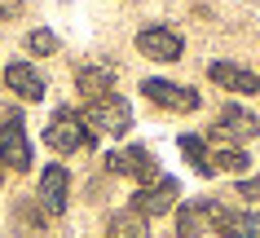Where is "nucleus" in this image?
Returning a JSON list of instances; mask_svg holds the SVG:
<instances>
[{"instance_id":"nucleus-9","label":"nucleus","mask_w":260,"mask_h":238,"mask_svg":"<svg viewBox=\"0 0 260 238\" xmlns=\"http://www.w3.org/2000/svg\"><path fill=\"white\" fill-rule=\"evenodd\" d=\"M216 212H220V203H212V198L181 203V208H177V234H181V238H199V234H207V229L216 225Z\"/></svg>"},{"instance_id":"nucleus-1","label":"nucleus","mask_w":260,"mask_h":238,"mask_svg":"<svg viewBox=\"0 0 260 238\" xmlns=\"http://www.w3.org/2000/svg\"><path fill=\"white\" fill-rule=\"evenodd\" d=\"M80 119L88 128H97V132H106V137H123V132L133 128V106H128L119 93H106V97H93V101H88Z\"/></svg>"},{"instance_id":"nucleus-14","label":"nucleus","mask_w":260,"mask_h":238,"mask_svg":"<svg viewBox=\"0 0 260 238\" xmlns=\"http://www.w3.org/2000/svg\"><path fill=\"white\" fill-rule=\"evenodd\" d=\"M75 88H80L88 101H93V97H106L110 88H115V71L102 66V62H93V66H80V71H75Z\"/></svg>"},{"instance_id":"nucleus-12","label":"nucleus","mask_w":260,"mask_h":238,"mask_svg":"<svg viewBox=\"0 0 260 238\" xmlns=\"http://www.w3.org/2000/svg\"><path fill=\"white\" fill-rule=\"evenodd\" d=\"M207 75H212L220 88L243 93V97L260 93V75H256V71H247V66H234V62H212V66H207Z\"/></svg>"},{"instance_id":"nucleus-11","label":"nucleus","mask_w":260,"mask_h":238,"mask_svg":"<svg viewBox=\"0 0 260 238\" xmlns=\"http://www.w3.org/2000/svg\"><path fill=\"white\" fill-rule=\"evenodd\" d=\"M5 84H9V93H18L22 101H40L44 97V75L31 62H9L5 66Z\"/></svg>"},{"instance_id":"nucleus-18","label":"nucleus","mask_w":260,"mask_h":238,"mask_svg":"<svg viewBox=\"0 0 260 238\" xmlns=\"http://www.w3.org/2000/svg\"><path fill=\"white\" fill-rule=\"evenodd\" d=\"M14 229H22L27 238H36V234H44V216L31 208V203H18L14 208Z\"/></svg>"},{"instance_id":"nucleus-21","label":"nucleus","mask_w":260,"mask_h":238,"mask_svg":"<svg viewBox=\"0 0 260 238\" xmlns=\"http://www.w3.org/2000/svg\"><path fill=\"white\" fill-rule=\"evenodd\" d=\"M22 14V0H0V18H18Z\"/></svg>"},{"instance_id":"nucleus-15","label":"nucleus","mask_w":260,"mask_h":238,"mask_svg":"<svg viewBox=\"0 0 260 238\" xmlns=\"http://www.w3.org/2000/svg\"><path fill=\"white\" fill-rule=\"evenodd\" d=\"M106 234L110 238H150V225L133 208H123V212H110L106 216Z\"/></svg>"},{"instance_id":"nucleus-13","label":"nucleus","mask_w":260,"mask_h":238,"mask_svg":"<svg viewBox=\"0 0 260 238\" xmlns=\"http://www.w3.org/2000/svg\"><path fill=\"white\" fill-rule=\"evenodd\" d=\"M212 229L225 234V238H260V212H230L225 203H220Z\"/></svg>"},{"instance_id":"nucleus-16","label":"nucleus","mask_w":260,"mask_h":238,"mask_svg":"<svg viewBox=\"0 0 260 238\" xmlns=\"http://www.w3.org/2000/svg\"><path fill=\"white\" fill-rule=\"evenodd\" d=\"M181 154H185V159H190V168L199 172V177H212V159H207V141L203 137H194V132H185V137H181Z\"/></svg>"},{"instance_id":"nucleus-6","label":"nucleus","mask_w":260,"mask_h":238,"mask_svg":"<svg viewBox=\"0 0 260 238\" xmlns=\"http://www.w3.org/2000/svg\"><path fill=\"white\" fill-rule=\"evenodd\" d=\"M137 49L141 57H150V62H177L185 53V40H181V31L172 27H141L137 31Z\"/></svg>"},{"instance_id":"nucleus-22","label":"nucleus","mask_w":260,"mask_h":238,"mask_svg":"<svg viewBox=\"0 0 260 238\" xmlns=\"http://www.w3.org/2000/svg\"><path fill=\"white\" fill-rule=\"evenodd\" d=\"M0 177H5V172H0Z\"/></svg>"},{"instance_id":"nucleus-7","label":"nucleus","mask_w":260,"mask_h":238,"mask_svg":"<svg viewBox=\"0 0 260 238\" xmlns=\"http://www.w3.org/2000/svg\"><path fill=\"white\" fill-rule=\"evenodd\" d=\"M0 163L5 168H18V172L31 168V141H27L22 119H5L0 124Z\"/></svg>"},{"instance_id":"nucleus-10","label":"nucleus","mask_w":260,"mask_h":238,"mask_svg":"<svg viewBox=\"0 0 260 238\" xmlns=\"http://www.w3.org/2000/svg\"><path fill=\"white\" fill-rule=\"evenodd\" d=\"M212 132H216V137H225V141H251V137L260 132V119H256L251 111H243V106H225Z\"/></svg>"},{"instance_id":"nucleus-2","label":"nucleus","mask_w":260,"mask_h":238,"mask_svg":"<svg viewBox=\"0 0 260 238\" xmlns=\"http://www.w3.org/2000/svg\"><path fill=\"white\" fill-rule=\"evenodd\" d=\"M44 141L53 146L57 154H75L84 150V146H93V137H88V124H84L75 111H53V119H49V128H44Z\"/></svg>"},{"instance_id":"nucleus-8","label":"nucleus","mask_w":260,"mask_h":238,"mask_svg":"<svg viewBox=\"0 0 260 238\" xmlns=\"http://www.w3.org/2000/svg\"><path fill=\"white\" fill-rule=\"evenodd\" d=\"M67 190H71V177L62 163H49V168L40 172V212H49V216H62L67 212Z\"/></svg>"},{"instance_id":"nucleus-19","label":"nucleus","mask_w":260,"mask_h":238,"mask_svg":"<svg viewBox=\"0 0 260 238\" xmlns=\"http://www.w3.org/2000/svg\"><path fill=\"white\" fill-rule=\"evenodd\" d=\"M27 53H36V57H49V53H57V36L49 27H36L27 36Z\"/></svg>"},{"instance_id":"nucleus-5","label":"nucleus","mask_w":260,"mask_h":238,"mask_svg":"<svg viewBox=\"0 0 260 238\" xmlns=\"http://www.w3.org/2000/svg\"><path fill=\"white\" fill-rule=\"evenodd\" d=\"M141 93L154 101V106H164V111H177V115H190L203 106V97L185 84H172V80H141Z\"/></svg>"},{"instance_id":"nucleus-4","label":"nucleus","mask_w":260,"mask_h":238,"mask_svg":"<svg viewBox=\"0 0 260 238\" xmlns=\"http://www.w3.org/2000/svg\"><path fill=\"white\" fill-rule=\"evenodd\" d=\"M106 168H110V172H119V177H133V181H141V185L159 181V163H154V154L146 150V146L110 150V154H106Z\"/></svg>"},{"instance_id":"nucleus-3","label":"nucleus","mask_w":260,"mask_h":238,"mask_svg":"<svg viewBox=\"0 0 260 238\" xmlns=\"http://www.w3.org/2000/svg\"><path fill=\"white\" fill-rule=\"evenodd\" d=\"M177 198H181L177 177H159V181H150V185H137L133 212H137V216H164V212L177 208Z\"/></svg>"},{"instance_id":"nucleus-20","label":"nucleus","mask_w":260,"mask_h":238,"mask_svg":"<svg viewBox=\"0 0 260 238\" xmlns=\"http://www.w3.org/2000/svg\"><path fill=\"white\" fill-rule=\"evenodd\" d=\"M238 194H243V198H260V177H251V181H238Z\"/></svg>"},{"instance_id":"nucleus-17","label":"nucleus","mask_w":260,"mask_h":238,"mask_svg":"<svg viewBox=\"0 0 260 238\" xmlns=\"http://www.w3.org/2000/svg\"><path fill=\"white\" fill-rule=\"evenodd\" d=\"M212 168H220V172H234V177H243L247 168H251V159H247V150H238V146H225V150L212 159Z\"/></svg>"}]
</instances>
